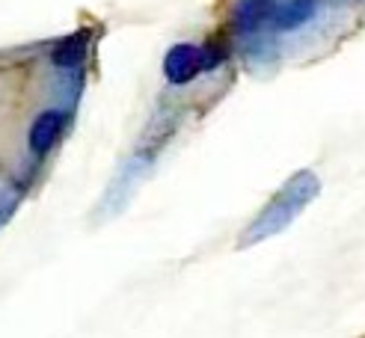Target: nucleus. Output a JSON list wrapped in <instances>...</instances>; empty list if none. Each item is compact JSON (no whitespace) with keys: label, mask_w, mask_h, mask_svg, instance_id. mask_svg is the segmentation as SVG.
I'll use <instances>...</instances> for the list:
<instances>
[{"label":"nucleus","mask_w":365,"mask_h":338,"mask_svg":"<svg viewBox=\"0 0 365 338\" xmlns=\"http://www.w3.org/2000/svg\"><path fill=\"white\" fill-rule=\"evenodd\" d=\"M163 78L170 86H187L193 83L202 71H208V57L205 48L190 45V42H178L163 53Z\"/></svg>","instance_id":"f03ea898"},{"label":"nucleus","mask_w":365,"mask_h":338,"mask_svg":"<svg viewBox=\"0 0 365 338\" xmlns=\"http://www.w3.org/2000/svg\"><path fill=\"white\" fill-rule=\"evenodd\" d=\"M318 193H321V178L312 169H297L277 193L270 196L267 205L247 223L238 246L247 249V246H255V243H264L270 238H277L279 231H285L309 205L318 199Z\"/></svg>","instance_id":"f257e3e1"},{"label":"nucleus","mask_w":365,"mask_h":338,"mask_svg":"<svg viewBox=\"0 0 365 338\" xmlns=\"http://www.w3.org/2000/svg\"><path fill=\"white\" fill-rule=\"evenodd\" d=\"M315 12H318V0H282V4L273 6L270 24H273V30L291 33V30H300L303 24L312 21Z\"/></svg>","instance_id":"20e7f679"},{"label":"nucleus","mask_w":365,"mask_h":338,"mask_svg":"<svg viewBox=\"0 0 365 338\" xmlns=\"http://www.w3.org/2000/svg\"><path fill=\"white\" fill-rule=\"evenodd\" d=\"M273 0H241L232 12V21L241 33H255L259 27L270 24V15H273Z\"/></svg>","instance_id":"39448f33"},{"label":"nucleus","mask_w":365,"mask_h":338,"mask_svg":"<svg viewBox=\"0 0 365 338\" xmlns=\"http://www.w3.org/2000/svg\"><path fill=\"white\" fill-rule=\"evenodd\" d=\"M66 128V113L63 110H45L33 119L30 125V134H27V146L36 157H45L53 146H57V139Z\"/></svg>","instance_id":"7ed1b4c3"},{"label":"nucleus","mask_w":365,"mask_h":338,"mask_svg":"<svg viewBox=\"0 0 365 338\" xmlns=\"http://www.w3.org/2000/svg\"><path fill=\"white\" fill-rule=\"evenodd\" d=\"M83 57H86V33L68 36V39H63L51 53L53 65H60V68H75L83 63Z\"/></svg>","instance_id":"423d86ee"}]
</instances>
